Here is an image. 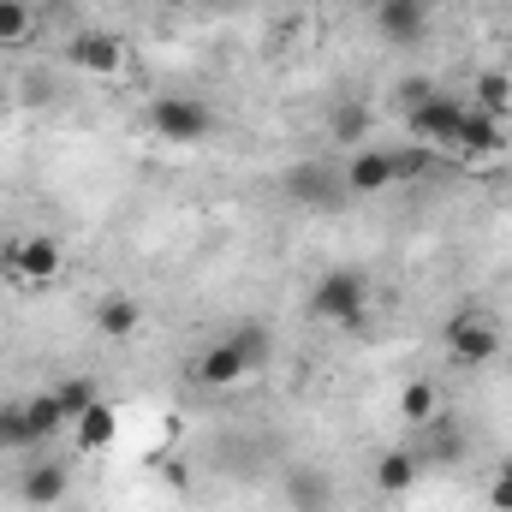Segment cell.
I'll list each match as a JSON object with an SVG mask.
<instances>
[{"label":"cell","instance_id":"8","mask_svg":"<svg viewBox=\"0 0 512 512\" xmlns=\"http://www.w3.org/2000/svg\"><path fill=\"white\" fill-rule=\"evenodd\" d=\"M376 36L393 48H417L429 36V0H376Z\"/></svg>","mask_w":512,"mask_h":512},{"label":"cell","instance_id":"14","mask_svg":"<svg viewBox=\"0 0 512 512\" xmlns=\"http://www.w3.org/2000/svg\"><path fill=\"white\" fill-rule=\"evenodd\" d=\"M114 435H120V411H114V399H96V405L72 423V447H78V453H108Z\"/></svg>","mask_w":512,"mask_h":512},{"label":"cell","instance_id":"2","mask_svg":"<svg viewBox=\"0 0 512 512\" xmlns=\"http://www.w3.org/2000/svg\"><path fill=\"white\" fill-rule=\"evenodd\" d=\"M310 316L316 322H334V328H358L364 310H370V280L364 268H328L316 286H310Z\"/></svg>","mask_w":512,"mask_h":512},{"label":"cell","instance_id":"3","mask_svg":"<svg viewBox=\"0 0 512 512\" xmlns=\"http://www.w3.org/2000/svg\"><path fill=\"white\" fill-rule=\"evenodd\" d=\"M465 108H471V102H459V96H447V90H423V96L405 108V120L417 131V143H429L435 155H447V149H459Z\"/></svg>","mask_w":512,"mask_h":512},{"label":"cell","instance_id":"4","mask_svg":"<svg viewBox=\"0 0 512 512\" xmlns=\"http://www.w3.org/2000/svg\"><path fill=\"white\" fill-rule=\"evenodd\" d=\"M441 340H447V358H453L459 370H483V364H495V352H501V322H495V316H477V310H459V316L441 328Z\"/></svg>","mask_w":512,"mask_h":512},{"label":"cell","instance_id":"1","mask_svg":"<svg viewBox=\"0 0 512 512\" xmlns=\"http://www.w3.org/2000/svg\"><path fill=\"white\" fill-rule=\"evenodd\" d=\"M268 364V328H239V334H227V340H215L197 364H191V376L203 387H233L245 382L251 370Z\"/></svg>","mask_w":512,"mask_h":512},{"label":"cell","instance_id":"27","mask_svg":"<svg viewBox=\"0 0 512 512\" xmlns=\"http://www.w3.org/2000/svg\"><path fill=\"white\" fill-rule=\"evenodd\" d=\"M30 6H66V0H30Z\"/></svg>","mask_w":512,"mask_h":512},{"label":"cell","instance_id":"22","mask_svg":"<svg viewBox=\"0 0 512 512\" xmlns=\"http://www.w3.org/2000/svg\"><path fill=\"white\" fill-rule=\"evenodd\" d=\"M30 18H36L30 0H0V48H18L30 36Z\"/></svg>","mask_w":512,"mask_h":512},{"label":"cell","instance_id":"15","mask_svg":"<svg viewBox=\"0 0 512 512\" xmlns=\"http://www.w3.org/2000/svg\"><path fill=\"white\" fill-rule=\"evenodd\" d=\"M137 322H143V310H137V298H126V292H108V298L96 304V328H102L108 340H131Z\"/></svg>","mask_w":512,"mask_h":512},{"label":"cell","instance_id":"28","mask_svg":"<svg viewBox=\"0 0 512 512\" xmlns=\"http://www.w3.org/2000/svg\"><path fill=\"white\" fill-rule=\"evenodd\" d=\"M0 114H6V84H0Z\"/></svg>","mask_w":512,"mask_h":512},{"label":"cell","instance_id":"18","mask_svg":"<svg viewBox=\"0 0 512 512\" xmlns=\"http://www.w3.org/2000/svg\"><path fill=\"white\" fill-rule=\"evenodd\" d=\"M54 399H60V411H66V429H72V423H78V417H84V411L102 399V387H96V376H66V382L54 387Z\"/></svg>","mask_w":512,"mask_h":512},{"label":"cell","instance_id":"20","mask_svg":"<svg viewBox=\"0 0 512 512\" xmlns=\"http://www.w3.org/2000/svg\"><path fill=\"white\" fill-rule=\"evenodd\" d=\"M435 411H441L435 382H405V387H399V417H405V423H429Z\"/></svg>","mask_w":512,"mask_h":512},{"label":"cell","instance_id":"17","mask_svg":"<svg viewBox=\"0 0 512 512\" xmlns=\"http://www.w3.org/2000/svg\"><path fill=\"white\" fill-rule=\"evenodd\" d=\"M429 459H441V465H459L465 459V429L453 423V417H429Z\"/></svg>","mask_w":512,"mask_h":512},{"label":"cell","instance_id":"11","mask_svg":"<svg viewBox=\"0 0 512 512\" xmlns=\"http://www.w3.org/2000/svg\"><path fill=\"white\" fill-rule=\"evenodd\" d=\"M6 262H12L18 280H54V274L66 268V251H60L48 233H30V239H18V245L6 251Z\"/></svg>","mask_w":512,"mask_h":512},{"label":"cell","instance_id":"5","mask_svg":"<svg viewBox=\"0 0 512 512\" xmlns=\"http://www.w3.org/2000/svg\"><path fill=\"white\" fill-rule=\"evenodd\" d=\"M286 197L304 203V209H316V215H340V203L352 197L346 191V167H334V161H298L286 173Z\"/></svg>","mask_w":512,"mask_h":512},{"label":"cell","instance_id":"10","mask_svg":"<svg viewBox=\"0 0 512 512\" xmlns=\"http://www.w3.org/2000/svg\"><path fill=\"white\" fill-rule=\"evenodd\" d=\"M340 167H346V191H352V197H382L387 185H393V155H387V149H370V143L352 149Z\"/></svg>","mask_w":512,"mask_h":512},{"label":"cell","instance_id":"19","mask_svg":"<svg viewBox=\"0 0 512 512\" xmlns=\"http://www.w3.org/2000/svg\"><path fill=\"white\" fill-rule=\"evenodd\" d=\"M328 137H334L340 149H364V137H370V108H358V102L334 108V120H328Z\"/></svg>","mask_w":512,"mask_h":512},{"label":"cell","instance_id":"16","mask_svg":"<svg viewBox=\"0 0 512 512\" xmlns=\"http://www.w3.org/2000/svg\"><path fill=\"white\" fill-rule=\"evenodd\" d=\"M24 417H30V435H36V447H42V441H54V435L66 429V411H60L54 387H48V393H30V399H24Z\"/></svg>","mask_w":512,"mask_h":512},{"label":"cell","instance_id":"25","mask_svg":"<svg viewBox=\"0 0 512 512\" xmlns=\"http://www.w3.org/2000/svg\"><path fill=\"white\" fill-rule=\"evenodd\" d=\"M292 501H298V507H322V501H328V483H322V477H316V471H304V477H292Z\"/></svg>","mask_w":512,"mask_h":512},{"label":"cell","instance_id":"6","mask_svg":"<svg viewBox=\"0 0 512 512\" xmlns=\"http://www.w3.org/2000/svg\"><path fill=\"white\" fill-rule=\"evenodd\" d=\"M149 126H155V137H167V143H203L215 131V114L197 96H161L149 108Z\"/></svg>","mask_w":512,"mask_h":512},{"label":"cell","instance_id":"9","mask_svg":"<svg viewBox=\"0 0 512 512\" xmlns=\"http://www.w3.org/2000/svg\"><path fill=\"white\" fill-rule=\"evenodd\" d=\"M66 489H72V471H66L60 459H36V465L18 477V501H24V507H36V512L60 507V501H66Z\"/></svg>","mask_w":512,"mask_h":512},{"label":"cell","instance_id":"13","mask_svg":"<svg viewBox=\"0 0 512 512\" xmlns=\"http://www.w3.org/2000/svg\"><path fill=\"white\" fill-rule=\"evenodd\" d=\"M501 143H507V131H501V114H489V108H465V126H459V149L453 155H471V161H483V155H501Z\"/></svg>","mask_w":512,"mask_h":512},{"label":"cell","instance_id":"12","mask_svg":"<svg viewBox=\"0 0 512 512\" xmlns=\"http://www.w3.org/2000/svg\"><path fill=\"white\" fill-rule=\"evenodd\" d=\"M417 477H423V453L417 447H387L382 459H376V495H387V501L411 495Z\"/></svg>","mask_w":512,"mask_h":512},{"label":"cell","instance_id":"23","mask_svg":"<svg viewBox=\"0 0 512 512\" xmlns=\"http://www.w3.org/2000/svg\"><path fill=\"white\" fill-rule=\"evenodd\" d=\"M0 447H36L30 417H24V399H6L0 405Z\"/></svg>","mask_w":512,"mask_h":512},{"label":"cell","instance_id":"24","mask_svg":"<svg viewBox=\"0 0 512 512\" xmlns=\"http://www.w3.org/2000/svg\"><path fill=\"white\" fill-rule=\"evenodd\" d=\"M489 507L495 512H512V453L489 471Z\"/></svg>","mask_w":512,"mask_h":512},{"label":"cell","instance_id":"7","mask_svg":"<svg viewBox=\"0 0 512 512\" xmlns=\"http://www.w3.org/2000/svg\"><path fill=\"white\" fill-rule=\"evenodd\" d=\"M66 66H78L84 78H114L126 66V42L114 30H78L66 42Z\"/></svg>","mask_w":512,"mask_h":512},{"label":"cell","instance_id":"21","mask_svg":"<svg viewBox=\"0 0 512 512\" xmlns=\"http://www.w3.org/2000/svg\"><path fill=\"white\" fill-rule=\"evenodd\" d=\"M393 155V185H411V179H423L429 167H435V149L429 143H411V149H387Z\"/></svg>","mask_w":512,"mask_h":512},{"label":"cell","instance_id":"29","mask_svg":"<svg viewBox=\"0 0 512 512\" xmlns=\"http://www.w3.org/2000/svg\"><path fill=\"white\" fill-rule=\"evenodd\" d=\"M167 6H185V0H167Z\"/></svg>","mask_w":512,"mask_h":512},{"label":"cell","instance_id":"26","mask_svg":"<svg viewBox=\"0 0 512 512\" xmlns=\"http://www.w3.org/2000/svg\"><path fill=\"white\" fill-rule=\"evenodd\" d=\"M477 108L507 114V78H483V84H477Z\"/></svg>","mask_w":512,"mask_h":512}]
</instances>
